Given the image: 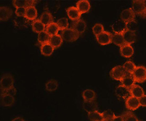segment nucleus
Returning a JSON list of instances; mask_svg holds the SVG:
<instances>
[{
    "mask_svg": "<svg viewBox=\"0 0 146 121\" xmlns=\"http://www.w3.org/2000/svg\"><path fill=\"white\" fill-rule=\"evenodd\" d=\"M112 121H124V120H123V118L122 117V116H115Z\"/></svg>",
    "mask_w": 146,
    "mask_h": 121,
    "instance_id": "37998d69",
    "label": "nucleus"
},
{
    "mask_svg": "<svg viewBox=\"0 0 146 121\" xmlns=\"http://www.w3.org/2000/svg\"><path fill=\"white\" fill-rule=\"evenodd\" d=\"M113 34L111 32L104 31L100 34L96 36L97 42L102 45H108L112 42Z\"/></svg>",
    "mask_w": 146,
    "mask_h": 121,
    "instance_id": "423d86ee",
    "label": "nucleus"
},
{
    "mask_svg": "<svg viewBox=\"0 0 146 121\" xmlns=\"http://www.w3.org/2000/svg\"><path fill=\"white\" fill-rule=\"evenodd\" d=\"M14 80L11 74H6L2 76L0 80L1 94H3L9 89L13 87Z\"/></svg>",
    "mask_w": 146,
    "mask_h": 121,
    "instance_id": "f257e3e1",
    "label": "nucleus"
},
{
    "mask_svg": "<svg viewBox=\"0 0 146 121\" xmlns=\"http://www.w3.org/2000/svg\"><path fill=\"white\" fill-rule=\"evenodd\" d=\"M111 28L114 34H123V32L127 30L126 23L120 19L112 24Z\"/></svg>",
    "mask_w": 146,
    "mask_h": 121,
    "instance_id": "1a4fd4ad",
    "label": "nucleus"
},
{
    "mask_svg": "<svg viewBox=\"0 0 146 121\" xmlns=\"http://www.w3.org/2000/svg\"><path fill=\"white\" fill-rule=\"evenodd\" d=\"M120 18L121 20L127 23L135 20V14L132 8L127 9L121 12Z\"/></svg>",
    "mask_w": 146,
    "mask_h": 121,
    "instance_id": "0eeeda50",
    "label": "nucleus"
},
{
    "mask_svg": "<svg viewBox=\"0 0 146 121\" xmlns=\"http://www.w3.org/2000/svg\"><path fill=\"white\" fill-rule=\"evenodd\" d=\"M126 25H127V30L135 32V31L138 29V23L136 22L135 20L127 23Z\"/></svg>",
    "mask_w": 146,
    "mask_h": 121,
    "instance_id": "58836bf2",
    "label": "nucleus"
},
{
    "mask_svg": "<svg viewBox=\"0 0 146 121\" xmlns=\"http://www.w3.org/2000/svg\"><path fill=\"white\" fill-rule=\"evenodd\" d=\"M37 2L35 1H13L12 3L16 8H27L31 6H34Z\"/></svg>",
    "mask_w": 146,
    "mask_h": 121,
    "instance_id": "412c9836",
    "label": "nucleus"
},
{
    "mask_svg": "<svg viewBox=\"0 0 146 121\" xmlns=\"http://www.w3.org/2000/svg\"><path fill=\"white\" fill-rule=\"evenodd\" d=\"M116 95L119 99H127L130 95V89L122 85H120L116 88L115 91Z\"/></svg>",
    "mask_w": 146,
    "mask_h": 121,
    "instance_id": "9b49d317",
    "label": "nucleus"
},
{
    "mask_svg": "<svg viewBox=\"0 0 146 121\" xmlns=\"http://www.w3.org/2000/svg\"><path fill=\"white\" fill-rule=\"evenodd\" d=\"M104 31V26L100 23H97L92 28V32L95 36L100 34Z\"/></svg>",
    "mask_w": 146,
    "mask_h": 121,
    "instance_id": "4c0bfd02",
    "label": "nucleus"
},
{
    "mask_svg": "<svg viewBox=\"0 0 146 121\" xmlns=\"http://www.w3.org/2000/svg\"><path fill=\"white\" fill-rule=\"evenodd\" d=\"M122 66L124 70L127 74H132L137 67L135 65L134 62L130 60L126 61Z\"/></svg>",
    "mask_w": 146,
    "mask_h": 121,
    "instance_id": "2f4dec72",
    "label": "nucleus"
},
{
    "mask_svg": "<svg viewBox=\"0 0 146 121\" xmlns=\"http://www.w3.org/2000/svg\"><path fill=\"white\" fill-rule=\"evenodd\" d=\"M66 13L70 19L76 21L80 18L81 14L76 7H71L66 9Z\"/></svg>",
    "mask_w": 146,
    "mask_h": 121,
    "instance_id": "f8f14e48",
    "label": "nucleus"
},
{
    "mask_svg": "<svg viewBox=\"0 0 146 121\" xmlns=\"http://www.w3.org/2000/svg\"><path fill=\"white\" fill-rule=\"evenodd\" d=\"M104 121H112L115 116L114 112L110 110H106L102 113Z\"/></svg>",
    "mask_w": 146,
    "mask_h": 121,
    "instance_id": "e433bc0d",
    "label": "nucleus"
},
{
    "mask_svg": "<svg viewBox=\"0 0 146 121\" xmlns=\"http://www.w3.org/2000/svg\"><path fill=\"white\" fill-rule=\"evenodd\" d=\"M122 85L127 87L130 89L132 86H133L135 84V80L132 75V74H127L122 80H121Z\"/></svg>",
    "mask_w": 146,
    "mask_h": 121,
    "instance_id": "393cba45",
    "label": "nucleus"
},
{
    "mask_svg": "<svg viewBox=\"0 0 146 121\" xmlns=\"http://www.w3.org/2000/svg\"><path fill=\"white\" fill-rule=\"evenodd\" d=\"M12 121H25L22 117H15L14 119H13Z\"/></svg>",
    "mask_w": 146,
    "mask_h": 121,
    "instance_id": "c03bdc74",
    "label": "nucleus"
},
{
    "mask_svg": "<svg viewBox=\"0 0 146 121\" xmlns=\"http://www.w3.org/2000/svg\"></svg>",
    "mask_w": 146,
    "mask_h": 121,
    "instance_id": "de8ad7c7",
    "label": "nucleus"
},
{
    "mask_svg": "<svg viewBox=\"0 0 146 121\" xmlns=\"http://www.w3.org/2000/svg\"><path fill=\"white\" fill-rule=\"evenodd\" d=\"M125 106L127 110L132 111L137 110L141 106L139 99L132 96H130L125 100Z\"/></svg>",
    "mask_w": 146,
    "mask_h": 121,
    "instance_id": "6e6552de",
    "label": "nucleus"
},
{
    "mask_svg": "<svg viewBox=\"0 0 146 121\" xmlns=\"http://www.w3.org/2000/svg\"><path fill=\"white\" fill-rule=\"evenodd\" d=\"M61 36L63 40L69 42L76 41L80 37V34L72 28H68L62 31Z\"/></svg>",
    "mask_w": 146,
    "mask_h": 121,
    "instance_id": "20e7f679",
    "label": "nucleus"
},
{
    "mask_svg": "<svg viewBox=\"0 0 146 121\" xmlns=\"http://www.w3.org/2000/svg\"><path fill=\"white\" fill-rule=\"evenodd\" d=\"M132 10L135 15L146 19V9L145 1L142 0L133 1L132 2Z\"/></svg>",
    "mask_w": 146,
    "mask_h": 121,
    "instance_id": "f03ea898",
    "label": "nucleus"
},
{
    "mask_svg": "<svg viewBox=\"0 0 146 121\" xmlns=\"http://www.w3.org/2000/svg\"><path fill=\"white\" fill-rule=\"evenodd\" d=\"M16 94H17V89L15 87L13 86V87H11V88L8 89L7 91H5L3 94L1 95L8 94L15 97Z\"/></svg>",
    "mask_w": 146,
    "mask_h": 121,
    "instance_id": "a19ab883",
    "label": "nucleus"
},
{
    "mask_svg": "<svg viewBox=\"0 0 146 121\" xmlns=\"http://www.w3.org/2000/svg\"><path fill=\"white\" fill-rule=\"evenodd\" d=\"M88 116L91 121H104L102 114L98 110L88 113Z\"/></svg>",
    "mask_w": 146,
    "mask_h": 121,
    "instance_id": "72a5a7b5",
    "label": "nucleus"
},
{
    "mask_svg": "<svg viewBox=\"0 0 146 121\" xmlns=\"http://www.w3.org/2000/svg\"><path fill=\"white\" fill-rule=\"evenodd\" d=\"M145 1V7H146V1Z\"/></svg>",
    "mask_w": 146,
    "mask_h": 121,
    "instance_id": "a18cd8bd",
    "label": "nucleus"
},
{
    "mask_svg": "<svg viewBox=\"0 0 146 121\" xmlns=\"http://www.w3.org/2000/svg\"><path fill=\"white\" fill-rule=\"evenodd\" d=\"M13 14L11 9L7 7H1L0 8V20L5 21L10 19Z\"/></svg>",
    "mask_w": 146,
    "mask_h": 121,
    "instance_id": "ddd939ff",
    "label": "nucleus"
},
{
    "mask_svg": "<svg viewBox=\"0 0 146 121\" xmlns=\"http://www.w3.org/2000/svg\"><path fill=\"white\" fill-rule=\"evenodd\" d=\"M13 22L15 27L18 28H24L28 27L29 20L26 16H16L13 20Z\"/></svg>",
    "mask_w": 146,
    "mask_h": 121,
    "instance_id": "2eb2a0df",
    "label": "nucleus"
},
{
    "mask_svg": "<svg viewBox=\"0 0 146 121\" xmlns=\"http://www.w3.org/2000/svg\"><path fill=\"white\" fill-rule=\"evenodd\" d=\"M82 98L84 101H95L96 94L95 92L92 89H86L82 93Z\"/></svg>",
    "mask_w": 146,
    "mask_h": 121,
    "instance_id": "cd10ccee",
    "label": "nucleus"
},
{
    "mask_svg": "<svg viewBox=\"0 0 146 121\" xmlns=\"http://www.w3.org/2000/svg\"><path fill=\"white\" fill-rule=\"evenodd\" d=\"M59 30H60L56 23L55 22L52 23L50 25L46 26L45 29V31L50 37L58 34Z\"/></svg>",
    "mask_w": 146,
    "mask_h": 121,
    "instance_id": "c756f323",
    "label": "nucleus"
},
{
    "mask_svg": "<svg viewBox=\"0 0 146 121\" xmlns=\"http://www.w3.org/2000/svg\"><path fill=\"white\" fill-rule=\"evenodd\" d=\"M15 102V97L10 95H1V103L5 107L11 106Z\"/></svg>",
    "mask_w": 146,
    "mask_h": 121,
    "instance_id": "a211bd4d",
    "label": "nucleus"
},
{
    "mask_svg": "<svg viewBox=\"0 0 146 121\" xmlns=\"http://www.w3.org/2000/svg\"><path fill=\"white\" fill-rule=\"evenodd\" d=\"M26 12V8H16L15 13L16 15L18 16H25Z\"/></svg>",
    "mask_w": 146,
    "mask_h": 121,
    "instance_id": "ea45409f",
    "label": "nucleus"
},
{
    "mask_svg": "<svg viewBox=\"0 0 146 121\" xmlns=\"http://www.w3.org/2000/svg\"><path fill=\"white\" fill-rule=\"evenodd\" d=\"M39 20L45 26H47L54 22V18L51 13L48 11L43 12L40 15Z\"/></svg>",
    "mask_w": 146,
    "mask_h": 121,
    "instance_id": "4be33fe9",
    "label": "nucleus"
},
{
    "mask_svg": "<svg viewBox=\"0 0 146 121\" xmlns=\"http://www.w3.org/2000/svg\"><path fill=\"white\" fill-rule=\"evenodd\" d=\"M76 8L82 14L89 12L91 8V5L88 1L81 0L78 1L76 3Z\"/></svg>",
    "mask_w": 146,
    "mask_h": 121,
    "instance_id": "4468645a",
    "label": "nucleus"
},
{
    "mask_svg": "<svg viewBox=\"0 0 146 121\" xmlns=\"http://www.w3.org/2000/svg\"><path fill=\"white\" fill-rule=\"evenodd\" d=\"M122 34L125 44L131 45L136 41V34L135 32L127 30L123 32Z\"/></svg>",
    "mask_w": 146,
    "mask_h": 121,
    "instance_id": "f3484780",
    "label": "nucleus"
},
{
    "mask_svg": "<svg viewBox=\"0 0 146 121\" xmlns=\"http://www.w3.org/2000/svg\"><path fill=\"white\" fill-rule=\"evenodd\" d=\"M127 73L123 69L122 66H117L112 68L110 72L111 78L116 80L121 81L127 75Z\"/></svg>",
    "mask_w": 146,
    "mask_h": 121,
    "instance_id": "39448f33",
    "label": "nucleus"
},
{
    "mask_svg": "<svg viewBox=\"0 0 146 121\" xmlns=\"http://www.w3.org/2000/svg\"><path fill=\"white\" fill-rule=\"evenodd\" d=\"M121 55L125 58H130L133 55L134 49L133 47L130 45L125 44L122 47H120Z\"/></svg>",
    "mask_w": 146,
    "mask_h": 121,
    "instance_id": "aec40b11",
    "label": "nucleus"
},
{
    "mask_svg": "<svg viewBox=\"0 0 146 121\" xmlns=\"http://www.w3.org/2000/svg\"><path fill=\"white\" fill-rule=\"evenodd\" d=\"M63 39L60 34H56L51 36L50 40V43L54 47V49H57L62 45L63 43Z\"/></svg>",
    "mask_w": 146,
    "mask_h": 121,
    "instance_id": "bb28decb",
    "label": "nucleus"
},
{
    "mask_svg": "<svg viewBox=\"0 0 146 121\" xmlns=\"http://www.w3.org/2000/svg\"></svg>",
    "mask_w": 146,
    "mask_h": 121,
    "instance_id": "49530a36",
    "label": "nucleus"
},
{
    "mask_svg": "<svg viewBox=\"0 0 146 121\" xmlns=\"http://www.w3.org/2000/svg\"><path fill=\"white\" fill-rule=\"evenodd\" d=\"M140 106L146 107V95H144L141 98L139 99Z\"/></svg>",
    "mask_w": 146,
    "mask_h": 121,
    "instance_id": "79ce46f5",
    "label": "nucleus"
},
{
    "mask_svg": "<svg viewBox=\"0 0 146 121\" xmlns=\"http://www.w3.org/2000/svg\"><path fill=\"white\" fill-rule=\"evenodd\" d=\"M38 13L37 10L35 7V6H31L26 8V12L25 16L29 21H34L36 20Z\"/></svg>",
    "mask_w": 146,
    "mask_h": 121,
    "instance_id": "b1692460",
    "label": "nucleus"
},
{
    "mask_svg": "<svg viewBox=\"0 0 146 121\" xmlns=\"http://www.w3.org/2000/svg\"><path fill=\"white\" fill-rule=\"evenodd\" d=\"M130 92L131 96L138 99L145 95V91L142 87L136 84H135L130 88Z\"/></svg>",
    "mask_w": 146,
    "mask_h": 121,
    "instance_id": "dca6fc26",
    "label": "nucleus"
},
{
    "mask_svg": "<svg viewBox=\"0 0 146 121\" xmlns=\"http://www.w3.org/2000/svg\"><path fill=\"white\" fill-rule=\"evenodd\" d=\"M31 27L33 31L37 34L45 31L46 29L45 26L40 21V20H35L33 21L31 23Z\"/></svg>",
    "mask_w": 146,
    "mask_h": 121,
    "instance_id": "5701e85b",
    "label": "nucleus"
},
{
    "mask_svg": "<svg viewBox=\"0 0 146 121\" xmlns=\"http://www.w3.org/2000/svg\"><path fill=\"white\" fill-rule=\"evenodd\" d=\"M50 36L45 31H43L38 34L37 38L38 43L40 45L48 43L50 42Z\"/></svg>",
    "mask_w": 146,
    "mask_h": 121,
    "instance_id": "c85d7f7f",
    "label": "nucleus"
},
{
    "mask_svg": "<svg viewBox=\"0 0 146 121\" xmlns=\"http://www.w3.org/2000/svg\"><path fill=\"white\" fill-rule=\"evenodd\" d=\"M56 24L59 28V30L62 31L68 29L69 25L68 20L66 18H62L58 19L56 22Z\"/></svg>",
    "mask_w": 146,
    "mask_h": 121,
    "instance_id": "f704fd0d",
    "label": "nucleus"
},
{
    "mask_svg": "<svg viewBox=\"0 0 146 121\" xmlns=\"http://www.w3.org/2000/svg\"><path fill=\"white\" fill-rule=\"evenodd\" d=\"M122 117L124 121H138V119L135 114L130 110H127L123 113Z\"/></svg>",
    "mask_w": 146,
    "mask_h": 121,
    "instance_id": "c9c22d12",
    "label": "nucleus"
},
{
    "mask_svg": "<svg viewBox=\"0 0 146 121\" xmlns=\"http://www.w3.org/2000/svg\"><path fill=\"white\" fill-rule=\"evenodd\" d=\"M87 24L85 21L82 19H79L77 21H74L72 23L71 28L74 30L76 31L79 34H82L85 32L86 29Z\"/></svg>",
    "mask_w": 146,
    "mask_h": 121,
    "instance_id": "9d476101",
    "label": "nucleus"
},
{
    "mask_svg": "<svg viewBox=\"0 0 146 121\" xmlns=\"http://www.w3.org/2000/svg\"><path fill=\"white\" fill-rule=\"evenodd\" d=\"M40 53L44 56H50L54 52V47L50 43L44 44L40 47Z\"/></svg>",
    "mask_w": 146,
    "mask_h": 121,
    "instance_id": "a878e982",
    "label": "nucleus"
},
{
    "mask_svg": "<svg viewBox=\"0 0 146 121\" xmlns=\"http://www.w3.org/2000/svg\"><path fill=\"white\" fill-rule=\"evenodd\" d=\"M58 82L55 80H48L45 84V88L48 91H54L58 89Z\"/></svg>",
    "mask_w": 146,
    "mask_h": 121,
    "instance_id": "473e14b6",
    "label": "nucleus"
},
{
    "mask_svg": "<svg viewBox=\"0 0 146 121\" xmlns=\"http://www.w3.org/2000/svg\"><path fill=\"white\" fill-rule=\"evenodd\" d=\"M82 106L84 110L88 113L98 110V105L95 101H84Z\"/></svg>",
    "mask_w": 146,
    "mask_h": 121,
    "instance_id": "6ab92c4d",
    "label": "nucleus"
},
{
    "mask_svg": "<svg viewBox=\"0 0 146 121\" xmlns=\"http://www.w3.org/2000/svg\"><path fill=\"white\" fill-rule=\"evenodd\" d=\"M112 43H114L116 45L120 47L125 45V43L123 38V34H113Z\"/></svg>",
    "mask_w": 146,
    "mask_h": 121,
    "instance_id": "7c9ffc66",
    "label": "nucleus"
},
{
    "mask_svg": "<svg viewBox=\"0 0 146 121\" xmlns=\"http://www.w3.org/2000/svg\"><path fill=\"white\" fill-rule=\"evenodd\" d=\"M135 82L138 83H143L146 81V67L143 66L136 67L132 74Z\"/></svg>",
    "mask_w": 146,
    "mask_h": 121,
    "instance_id": "7ed1b4c3",
    "label": "nucleus"
}]
</instances>
